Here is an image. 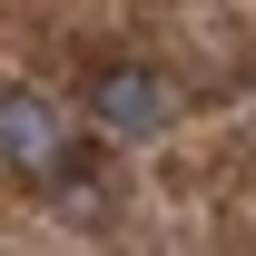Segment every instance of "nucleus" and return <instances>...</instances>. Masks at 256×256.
I'll return each instance as SVG.
<instances>
[{"label":"nucleus","instance_id":"1","mask_svg":"<svg viewBox=\"0 0 256 256\" xmlns=\"http://www.w3.org/2000/svg\"><path fill=\"white\" fill-rule=\"evenodd\" d=\"M0 168H10V178H40V188L69 168L60 108H50L40 89H0Z\"/></svg>","mask_w":256,"mask_h":256},{"label":"nucleus","instance_id":"2","mask_svg":"<svg viewBox=\"0 0 256 256\" xmlns=\"http://www.w3.org/2000/svg\"><path fill=\"white\" fill-rule=\"evenodd\" d=\"M89 118L118 128V138H158L168 128V89L148 79V69H98L89 79Z\"/></svg>","mask_w":256,"mask_h":256}]
</instances>
